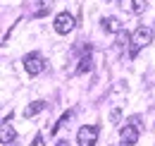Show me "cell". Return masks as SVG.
Returning <instances> with one entry per match:
<instances>
[{
	"label": "cell",
	"instance_id": "6da1fadb",
	"mask_svg": "<svg viewBox=\"0 0 155 146\" xmlns=\"http://www.w3.org/2000/svg\"><path fill=\"white\" fill-rule=\"evenodd\" d=\"M150 41H153V29L150 26H138L134 31V36H131V57H134L141 48H146V46H150Z\"/></svg>",
	"mask_w": 155,
	"mask_h": 146
},
{
	"label": "cell",
	"instance_id": "7a4b0ae2",
	"mask_svg": "<svg viewBox=\"0 0 155 146\" xmlns=\"http://www.w3.org/2000/svg\"><path fill=\"white\" fill-rule=\"evenodd\" d=\"M77 141H79V146H96L98 127L96 125H84V127L77 132Z\"/></svg>",
	"mask_w": 155,
	"mask_h": 146
},
{
	"label": "cell",
	"instance_id": "3957f363",
	"mask_svg": "<svg viewBox=\"0 0 155 146\" xmlns=\"http://www.w3.org/2000/svg\"><path fill=\"white\" fill-rule=\"evenodd\" d=\"M24 70L31 77H36V74H41L45 70V62H43V57L38 53H29V55H24Z\"/></svg>",
	"mask_w": 155,
	"mask_h": 146
},
{
	"label": "cell",
	"instance_id": "277c9868",
	"mask_svg": "<svg viewBox=\"0 0 155 146\" xmlns=\"http://www.w3.org/2000/svg\"><path fill=\"white\" fill-rule=\"evenodd\" d=\"M72 29H74V17L69 12H60L55 17V31L58 34H69Z\"/></svg>",
	"mask_w": 155,
	"mask_h": 146
},
{
	"label": "cell",
	"instance_id": "5b68a950",
	"mask_svg": "<svg viewBox=\"0 0 155 146\" xmlns=\"http://www.w3.org/2000/svg\"><path fill=\"white\" fill-rule=\"evenodd\" d=\"M119 139H122V146H134L136 141H138V127H134V125H124L122 127V132H119Z\"/></svg>",
	"mask_w": 155,
	"mask_h": 146
},
{
	"label": "cell",
	"instance_id": "8992f818",
	"mask_svg": "<svg viewBox=\"0 0 155 146\" xmlns=\"http://www.w3.org/2000/svg\"><path fill=\"white\" fill-rule=\"evenodd\" d=\"M100 24H103V29H105L107 34H119V31H122V22L117 17H103Z\"/></svg>",
	"mask_w": 155,
	"mask_h": 146
},
{
	"label": "cell",
	"instance_id": "52a82bcc",
	"mask_svg": "<svg viewBox=\"0 0 155 146\" xmlns=\"http://www.w3.org/2000/svg\"><path fill=\"white\" fill-rule=\"evenodd\" d=\"M15 129L10 127V122H2V129H0V141H2V146H7V144H12L15 141Z\"/></svg>",
	"mask_w": 155,
	"mask_h": 146
},
{
	"label": "cell",
	"instance_id": "ba28073f",
	"mask_svg": "<svg viewBox=\"0 0 155 146\" xmlns=\"http://www.w3.org/2000/svg\"><path fill=\"white\" fill-rule=\"evenodd\" d=\"M43 108H45V101H34V103H29V106L24 108V117H34V115H38Z\"/></svg>",
	"mask_w": 155,
	"mask_h": 146
},
{
	"label": "cell",
	"instance_id": "9c48e42d",
	"mask_svg": "<svg viewBox=\"0 0 155 146\" xmlns=\"http://www.w3.org/2000/svg\"><path fill=\"white\" fill-rule=\"evenodd\" d=\"M91 67H93V62H91V55H84V57L79 60L77 72H79V74H86V72H91Z\"/></svg>",
	"mask_w": 155,
	"mask_h": 146
},
{
	"label": "cell",
	"instance_id": "30bf717a",
	"mask_svg": "<svg viewBox=\"0 0 155 146\" xmlns=\"http://www.w3.org/2000/svg\"><path fill=\"white\" fill-rule=\"evenodd\" d=\"M129 41H131V36H129V34H127L124 29H122V31L117 34V46H119V48H124V46H127Z\"/></svg>",
	"mask_w": 155,
	"mask_h": 146
},
{
	"label": "cell",
	"instance_id": "8fae6325",
	"mask_svg": "<svg viewBox=\"0 0 155 146\" xmlns=\"http://www.w3.org/2000/svg\"><path fill=\"white\" fill-rule=\"evenodd\" d=\"M146 10V0H131V12L134 15H141Z\"/></svg>",
	"mask_w": 155,
	"mask_h": 146
},
{
	"label": "cell",
	"instance_id": "7c38bea8",
	"mask_svg": "<svg viewBox=\"0 0 155 146\" xmlns=\"http://www.w3.org/2000/svg\"><path fill=\"white\" fill-rule=\"evenodd\" d=\"M119 117H122V113H119V108H115L112 113H110V120H112V125H117V122H119Z\"/></svg>",
	"mask_w": 155,
	"mask_h": 146
},
{
	"label": "cell",
	"instance_id": "4fadbf2b",
	"mask_svg": "<svg viewBox=\"0 0 155 146\" xmlns=\"http://www.w3.org/2000/svg\"><path fill=\"white\" fill-rule=\"evenodd\" d=\"M31 146H45V144H43V137H41V134H38V137H36V139L31 141Z\"/></svg>",
	"mask_w": 155,
	"mask_h": 146
},
{
	"label": "cell",
	"instance_id": "5bb4252c",
	"mask_svg": "<svg viewBox=\"0 0 155 146\" xmlns=\"http://www.w3.org/2000/svg\"><path fill=\"white\" fill-rule=\"evenodd\" d=\"M55 146H69V141H64V139H60V141H58Z\"/></svg>",
	"mask_w": 155,
	"mask_h": 146
},
{
	"label": "cell",
	"instance_id": "9a60e30c",
	"mask_svg": "<svg viewBox=\"0 0 155 146\" xmlns=\"http://www.w3.org/2000/svg\"><path fill=\"white\" fill-rule=\"evenodd\" d=\"M153 29H155V26H153Z\"/></svg>",
	"mask_w": 155,
	"mask_h": 146
}]
</instances>
